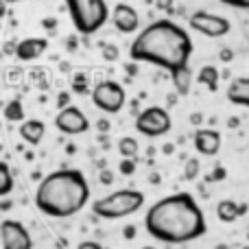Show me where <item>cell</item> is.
Instances as JSON below:
<instances>
[{
	"label": "cell",
	"instance_id": "obj_23",
	"mask_svg": "<svg viewBox=\"0 0 249 249\" xmlns=\"http://www.w3.org/2000/svg\"><path fill=\"white\" fill-rule=\"evenodd\" d=\"M197 175H199V160H188V162H186L184 177H186V179H195Z\"/></svg>",
	"mask_w": 249,
	"mask_h": 249
},
{
	"label": "cell",
	"instance_id": "obj_28",
	"mask_svg": "<svg viewBox=\"0 0 249 249\" xmlns=\"http://www.w3.org/2000/svg\"><path fill=\"white\" fill-rule=\"evenodd\" d=\"M112 181H114L112 173H109V171H101V184H112Z\"/></svg>",
	"mask_w": 249,
	"mask_h": 249
},
{
	"label": "cell",
	"instance_id": "obj_15",
	"mask_svg": "<svg viewBox=\"0 0 249 249\" xmlns=\"http://www.w3.org/2000/svg\"><path fill=\"white\" fill-rule=\"evenodd\" d=\"M245 212H247L245 203H236L234 199H223V201H219V206H216V216H219V221H223V223H234V221H236L238 216H243Z\"/></svg>",
	"mask_w": 249,
	"mask_h": 249
},
{
	"label": "cell",
	"instance_id": "obj_8",
	"mask_svg": "<svg viewBox=\"0 0 249 249\" xmlns=\"http://www.w3.org/2000/svg\"><path fill=\"white\" fill-rule=\"evenodd\" d=\"M188 24L193 31L206 35V37H223V35H228L230 29H232L228 18L214 16V13H208V11H195L193 16L188 18Z\"/></svg>",
	"mask_w": 249,
	"mask_h": 249
},
{
	"label": "cell",
	"instance_id": "obj_25",
	"mask_svg": "<svg viewBox=\"0 0 249 249\" xmlns=\"http://www.w3.org/2000/svg\"><path fill=\"white\" fill-rule=\"evenodd\" d=\"M118 171L123 173V175H133L136 173V160H121V164H118Z\"/></svg>",
	"mask_w": 249,
	"mask_h": 249
},
{
	"label": "cell",
	"instance_id": "obj_17",
	"mask_svg": "<svg viewBox=\"0 0 249 249\" xmlns=\"http://www.w3.org/2000/svg\"><path fill=\"white\" fill-rule=\"evenodd\" d=\"M197 81L201 86H206L208 90L214 92L219 88V70H216V66H203L197 72Z\"/></svg>",
	"mask_w": 249,
	"mask_h": 249
},
{
	"label": "cell",
	"instance_id": "obj_16",
	"mask_svg": "<svg viewBox=\"0 0 249 249\" xmlns=\"http://www.w3.org/2000/svg\"><path fill=\"white\" fill-rule=\"evenodd\" d=\"M228 101L234 105H243L249 107V77H238L230 83L228 88Z\"/></svg>",
	"mask_w": 249,
	"mask_h": 249
},
{
	"label": "cell",
	"instance_id": "obj_3",
	"mask_svg": "<svg viewBox=\"0 0 249 249\" xmlns=\"http://www.w3.org/2000/svg\"><path fill=\"white\" fill-rule=\"evenodd\" d=\"M90 201V186L77 168H59L39 181L35 190V206L53 219H68L83 210Z\"/></svg>",
	"mask_w": 249,
	"mask_h": 249
},
{
	"label": "cell",
	"instance_id": "obj_35",
	"mask_svg": "<svg viewBox=\"0 0 249 249\" xmlns=\"http://www.w3.org/2000/svg\"><path fill=\"white\" fill-rule=\"evenodd\" d=\"M142 249H155V247H142Z\"/></svg>",
	"mask_w": 249,
	"mask_h": 249
},
{
	"label": "cell",
	"instance_id": "obj_26",
	"mask_svg": "<svg viewBox=\"0 0 249 249\" xmlns=\"http://www.w3.org/2000/svg\"><path fill=\"white\" fill-rule=\"evenodd\" d=\"M223 4H230V7L236 9H249V0H221Z\"/></svg>",
	"mask_w": 249,
	"mask_h": 249
},
{
	"label": "cell",
	"instance_id": "obj_18",
	"mask_svg": "<svg viewBox=\"0 0 249 249\" xmlns=\"http://www.w3.org/2000/svg\"><path fill=\"white\" fill-rule=\"evenodd\" d=\"M4 118L9 123H24V107H22V101L20 99H11L7 105H4Z\"/></svg>",
	"mask_w": 249,
	"mask_h": 249
},
{
	"label": "cell",
	"instance_id": "obj_10",
	"mask_svg": "<svg viewBox=\"0 0 249 249\" xmlns=\"http://www.w3.org/2000/svg\"><path fill=\"white\" fill-rule=\"evenodd\" d=\"M55 127L59 129L61 133H68V136H79V133H86L90 129V121L86 118V114L79 107L70 105L66 109H59L55 118Z\"/></svg>",
	"mask_w": 249,
	"mask_h": 249
},
{
	"label": "cell",
	"instance_id": "obj_6",
	"mask_svg": "<svg viewBox=\"0 0 249 249\" xmlns=\"http://www.w3.org/2000/svg\"><path fill=\"white\" fill-rule=\"evenodd\" d=\"M92 101L101 112L118 114L123 109L124 101H127V94H124V88L118 81H101L92 90Z\"/></svg>",
	"mask_w": 249,
	"mask_h": 249
},
{
	"label": "cell",
	"instance_id": "obj_24",
	"mask_svg": "<svg viewBox=\"0 0 249 249\" xmlns=\"http://www.w3.org/2000/svg\"><path fill=\"white\" fill-rule=\"evenodd\" d=\"M74 92H79V94H86V92H88V77H86V74H81V72H79L77 74V77H74Z\"/></svg>",
	"mask_w": 249,
	"mask_h": 249
},
{
	"label": "cell",
	"instance_id": "obj_34",
	"mask_svg": "<svg viewBox=\"0 0 249 249\" xmlns=\"http://www.w3.org/2000/svg\"><path fill=\"white\" fill-rule=\"evenodd\" d=\"M4 2H16V0H4Z\"/></svg>",
	"mask_w": 249,
	"mask_h": 249
},
{
	"label": "cell",
	"instance_id": "obj_30",
	"mask_svg": "<svg viewBox=\"0 0 249 249\" xmlns=\"http://www.w3.org/2000/svg\"><path fill=\"white\" fill-rule=\"evenodd\" d=\"M221 59H232V53H230V51H223V53H221Z\"/></svg>",
	"mask_w": 249,
	"mask_h": 249
},
{
	"label": "cell",
	"instance_id": "obj_12",
	"mask_svg": "<svg viewBox=\"0 0 249 249\" xmlns=\"http://www.w3.org/2000/svg\"><path fill=\"white\" fill-rule=\"evenodd\" d=\"M195 149L201 155H216L221 149V133L216 129H197L193 136Z\"/></svg>",
	"mask_w": 249,
	"mask_h": 249
},
{
	"label": "cell",
	"instance_id": "obj_22",
	"mask_svg": "<svg viewBox=\"0 0 249 249\" xmlns=\"http://www.w3.org/2000/svg\"><path fill=\"white\" fill-rule=\"evenodd\" d=\"M101 55H103L105 61H116L118 57H121V51H118V46H114V44H105Z\"/></svg>",
	"mask_w": 249,
	"mask_h": 249
},
{
	"label": "cell",
	"instance_id": "obj_11",
	"mask_svg": "<svg viewBox=\"0 0 249 249\" xmlns=\"http://www.w3.org/2000/svg\"><path fill=\"white\" fill-rule=\"evenodd\" d=\"M112 22L121 33H133V31H138V26H140V16H138V11L131 7V4L121 2L114 7Z\"/></svg>",
	"mask_w": 249,
	"mask_h": 249
},
{
	"label": "cell",
	"instance_id": "obj_31",
	"mask_svg": "<svg viewBox=\"0 0 249 249\" xmlns=\"http://www.w3.org/2000/svg\"><path fill=\"white\" fill-rule=\"evenodd\" d=\"M190 121H193L195 124H197L199 121H201V116H199V114H195V116H190Z\"/></svg>",
	"mask_w": 249,
	"mask_h": 249
},
{
	"label": "cell",
	"instance_id": "obj_20",
	"mask_svg": "<svg viewBox=\"0 0 249 249\" xmlns=\"http://www.w3.org/2000/svg\"><path fill=\"white\" fill-rule=\"evenodd\" d=\"M13 190V175L9 164H0V197H7L9 193Z\"/></svg>",
	"mask_w": 249,
	"mask_h": 249
},
{
	"label": "cell",
	"instance_id": "obj_29",
	"mask_svg": "<svg viewBox=\"0 0 249 249\" xmlns=\"http://www.w3.org/2000/svg\"><path fill=\"white\" fill-rule=\"evenodd\" d=\"M171 4H173V0H158L160 9H171Z\"/></svg>",
	"mask_w": 249,
	"mask_h": 249
},
{
	"label": "cell",
	"instance_id": "obj_32",
	"mask_svg": "<svg viewBox=\"0 0 249 249\" xmlns=\"http://www.w3.org/2000/svg\"><path fill=\"white\" fill-rule=\"evenodd\" d=\"M124 232H127V238H131V236H133V228H127Z\"/></svg>",
	"mask_w": 249,
	"mask_h": 249
},
{
	"label": "cell",
	"instance_id": "obj_36",
	"mask_svg": "<svg viewBox=\"0 0 249 249\" xmlns=\"http://www.w3.org/2000/svg\"><path fill=\"white\" fill-rule=\"evenodd\" d=\"M247 241H249V230H247Z\"/></svg>",
	"mask_w": 249,
	"mask_h": 249
},
{
	"label": "cell",
	"instance_id": "obj_2",
	"mask_svg": "<svg viewBox=\"0 0 249 249\" xmlns=\"http://www.w3.org/2000/svg\"><path fill=\"white\" fill-rule=\"evenodd\" d=\"M190 55H193V39L179 24L171 20L151 22L136 35L129 48V57L133 61L160 66L171 74L188 68Z\"/></svg>",
	"mask_w": 249,
	"mask_h": 249
},
{
	"label": "cell",
	"instance_id": "obj_13",
	"mask_svg": "<svg viewBox=\"0 0 249 249\" xmlns=\"http://www.w3.org/2000/svg\"><path fill=\"white\" fill-rule=\"evenodd\" d=\"M48 48V39L44 37H26L16 44V57L20 61H35Z\"/></svg>",
	"mask_w": 249,
	"mask_h": 249
},
{
	"label": "cell",
	"instance_id": "obj_33",
	"mask_svg": "<svg viewBox=\"0 0 249 249\" xmlns=\"http://www.w3.org/2000/svg\"><path fill=\"white\" fill-rule=\"evenodd\" d=\"M216 249H230L228 245H216Z\"/></svg>",
	"mask_w": 249,
	"mask_h": 249
},
{
	"label": "cell",
	"instance_id": "obj_19",
	"mask_svg": "<svg viewBox=\"0 0 249 249\" xmlns=\"http://www.w3.org/2000/svg\"><path fill=\"white\" fill-rule=\"evenodd\" d=\"M138 151H140V144H138L136 138L127 136V138H123V140L118 142V153L123 155V160H136Z\"/></svg>",
	"mask_w": 249,
	"mask_h": 249
},
{
	"label": "cell",
	"instance_id": "obj_5",
	"mask_svg": "<svg viewBox=\"0 0 249 249\" xmlns=\"http://www.w3.org/2000/svg\"><path fill=\"white\" fill-rule=\"evenodd\" d=\"M72 24L79 33L92 35L107 22L112 16L105 0H66Z\"/></svg>",
	"mask_w": 249,
	"mask_h": 249
},
{
	"label": "cell",
	"instance_id": "obj_4",
	"mask_svg": "<svg viewBox=\"0 0 249 249\" xmlns=\"http://www.w3.org/2000/svg\"><path fill=\"white\" fill-rule=\"evenodd\" d=\"M144 206V195L140 190L133 188H123L116 193H109L107 197H101L92 203V212L99 219H123L133 212H138Z\"/></svg>",
	"mask_w": 249,
	"mask_h": 249
},
{
	"label": "cell",
	"instance_id": "obj_1",
	"mask_svg": "<svg viewBox=\"0 0 249 249\" xmlns=\"http://www.w3.org/2000/svg\"><path fill=\"white\" fill-rule=\"evenodd\" d=\"M144 228L155 241L184 245L206 234V216L190 193H175L155 201L144 214Z\"/></svg>",
	"mask_w": 249,
	"mask_h": 249
},
{
	"label": "cell",
	"instance_id": "obj_27",
	"mask_svg": "<svg viewBox=\"0 0 249 249\" xmlns=\"http://www.w3.org/2000/svg\"><path fill=\"white\" fill-rule=\"evenodd\" d=\"M77 249H105L101 243H96V241H83V243H79V247Z\"/></svg>",
	"mask_w": 249,
	"mask_h": 249
},
{
	"label": "cell",
	"instance_id": "obj_21",
	"mask_svg": "<svg viewBox=\"0 0 249 249\" xmlns=\"http://www.w3.org/2000/svg\"><path fill=\"white\" fill-rule=\"evenodd\" d=\"M190 70L186 68V70H181V72H177V74H173V81H175V90H177V94H181V96H186L188 94V90H190Z\"/></svg>",
	"mask_w": 249,
	"mask_h": 249
},
{
	"label": "cell",
	"instance_id": "obj_14",
	"mask_svg": "<svg viewBox=\"0 0 249 249\" xmlns=\"http://www.w3.org/2000/svg\"><path fill=\"white\" fill-rule=\"evenodd\" d=\"M20 136L26 144L37 146L44 140V136H46V124L42 121H37V118H29V121H24L20 124Z\"/></svg>",
	"mask_w": 249,
	"mask_h": 249
},
{
	"label": "cell",
	"instance_id": "obj_7",
	"mask_svg": "<svg viewBox=\"0 0 249 249\" xmlns=\"http://www.w3.org/2000/svg\"><path fill=\"white\" fill-rule=\"evenodd\" d=\"M171 114L164 107H146L144 112L138 114L136 131L146 138H158L171 131Z\"/></svg>",
	"mask_w": 249,
	"mask_h": 249
},
{
	"label": "cell",
	"instance_id": "obj_9",
	"mask_svg": "<svg viewBox=\"0 0 249 249\" xmlns=\"http://www.w3.org/2000/svg\"><path fill=\"white\" fill-rule=\"evenodd\" d=\"M0 241H2V249H33V238L29 230L13 219H4L0 223Z\"/></svg>",
	"mask_w": 249,
	"mask_h": 249
}]
</instances>
